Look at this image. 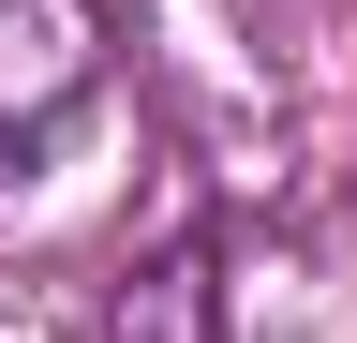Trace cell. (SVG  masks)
I'll return each mask as SVG.
<instances>
[{"mask_svg": "<svg viewBox=\"0 0 357 343\" xmlns=\"http://www.w3.org/2000/svg\"><path fill=\"white\" fill-rule=\"evenodd\" d=\"M105 343H208V254L178 239V254H149V269H119Z\"/></svg>", "mask_w": 357, "mask_h": 343, "instance_id": "obj_2", "label": "cell"}, {"mask_svg": "<svg viewBox=\"0 0 357 343\" xmlns=\"http://www.w3.org/2000/svg\"><path fill=\"white\" fill-rule=\"evenodd\" d=\"M105 90V0H0V180H30Z\"/></svg>", "mask_w": 357, "mask_h": 343, "instance_id": "obj_1", "label": "cell"}]
</instances>
